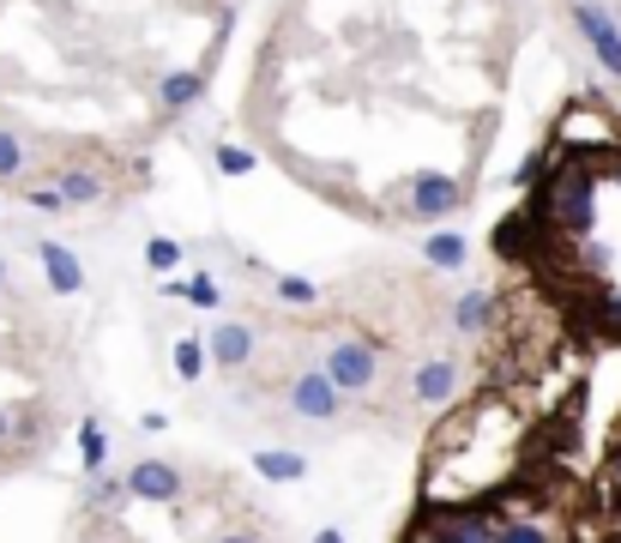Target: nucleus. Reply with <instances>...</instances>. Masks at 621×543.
I'll use <instances>...</instances> for the list:
<instances>
[{"label":"nucleus","instance_id":"obj_28","mask_svg":"<svg viewBox=\"0 0 621 543\" xmlns=\"http://www.w3.org/2000/svg\"><path fill=\"white\" fill-rule=\"evenodd\" d=\"M513 181H543V151H532V158L520 163V175H513Z\"/></svg>","mask_w":621,"mask_h":543},{"label":"nucleus","instance_id":"obj_4","mask_svg":"<svg viewBox=\"0 0 621 543\" xmlns=\"http://www.w3.org/2000/svg\"><path fill=\"white\" fill-rule=\"evenodd\" d=\"M405 205L417 217H429V224H441V217L464 212V181L459 175H441V170H422L405 181Z\"/></svg>","mask_w":621,"mask_h":543},{"label":"nucleus","instance_id":"obj_23","mask_svg":"<svg viewBox=\"0 0 621 543\" xmlns=\"http://www.w3.org/2000/svg\"><path fill=\"white\" fill-rule=\"evenodd\" d=\"M217 170H224V175H254V151L248 146H224V139H217Z\"/></svg>","mask_w":621,"mask_h":543},{"label":"nucleus","instance_id":"obj_31","mask_svg":"<svg viewBox=\"0 0 621 543\" xmlns=\"http://www.w3.org/2000/svg\"><path fill=\"white\" fill-rule=\"evenodd\" d=\"M314 543H344V532H339V525H320V532H314Z\"/></svg>","mask_w":621,"mask_h":543},{"label":"nucleus","instance_id":"obj_17","mask_svg":"<svg viewBox=\"0 0 621 543\" xmlns=\"http://www.w3.org/2000/svg\"><path fill=\"white\" fill-rule=\"evenodd\" d=\"M79 459L85 477H103V465H109V435H103L97 417H79Z\"/></svg>","mask_w":621,"mask_h":543},{"label":"nucleus","instance_id":"obj_26","mask_svg":"<svg viewBox=\"0 0 621 543\" xmlns=\"http://www.w3.org/2000/svg\"><path fill=\"white\" fill-rule=\"evenodd\" d=\"M598 320H603V332H610V339H621V296H603Z\"/></svg>","mask_w":621,"mask_h":543},{"label":"nucleus","instance_id":"obj_13","mask_svg":"<svg viewBox=\"0 0 621 543\" xmlns=\"http://www.w3.org/2000/svg\"><path fill=\"white\" fill-rule=\"evenodd\" d=\"M254 471H260L266 483H302V477H308V453H296V447H260V453H254Z\"/></svg>","mask_w":621,"mask_h":543},{"label":"nucleus","instance_id":"obj_30","mask_svg":"<svg viewBox=\"0 0 621 543\" xmlns=\"http://www.w3.org/2000/svg\"><path fill=\"white\" fill-rule=\"evenodd\" d=\"M610 483H615V489H621V441H615V447H610Z\"/></svg>","mask_w":621,"mask_h":543},{"label":"nucleus","instance_id":"obj_33","mask_svg":"<svg viewBox=\"0 0 621 543\" xmlns=\"http://www.w3.org/2000/svg\"><path fill=\"white\" fill-rule=\"evenodd\" d=\"M0 290H7V260H0Z\"/></svg>","mask_w":621,"mask_h":543},{"label":"nucleus","instance_id":"obj_10","mask_svg":"<svg viewBox=\"0 0 621 543\" xmlns=\"http://www.w3.org/2000/svg\"><path fill=\"white\" fill-rule=\"evenodd\" d=\"M429 525L441 543H495V525H489V513H464V508H452V513H429Z\"/></svg>","mask_w":621,"mask_h":543},{"label":"nucleus","instance_id":"obj_24","mask_svg":"<svg viewBox=\"0 0 621 543\" xmlns=\"http://www.w3.org/2000/svg\"><path fill=\"white\" fill-rule=\"evenodd\" d=\"M495 543H549V532L532 525V520H513V525H501L495 532Z\"/></svg>","mask_w":621,"mask_h":543},{"label":"nucleus","instance_id":"obj_14","mask_svg":"<svg viewBox=\"0 0 621 543\" xmlns=\"http://www.w3.org/2000/svg\"><path fill=\"white\" fill-rule=\"evenodd\" d=\"M489 320H495V290H483V284H471V290L452 302V327L459 332H483Z\"/></svg>","mask_w":621,"mask_h":543},{"label":"nucleus","instance_id":"obj_20","mask_svg":"<svg viewBox=\"0 0 621 543\" xmlns=\"http://www.w3.org/2000/svg\"><path fill=\"white\" fill-rule=\"evenodd\" d=\"M24 175V139L12 127H0V181H19Z\"/></svg>","mask_w":621,"mask_h":543},{"label":"nucleus","instance_id":"obj_7","mask_svg":"<svg viewBox=\"0 0 621 543\" xmlns=\"http://www.w3.org/2000/svg\"><path fill=\"white\" fill-rule=\"evenodd\" d=\"M121 496L151 501V508H175V501H181V471L170 459H139V465H127Z\"/></svg>","mask_w":621,"mask_h":543},{"label":"nucleus","instance_id":"obj_11","mask_svg":"<svg viewBox=\"0 0 621 543\" xmlns=\"http://www.w3.org/2000/svg\"><path fill=\"white\" fill-rule=\"evenodd\" d=\"M422 260L435 272H464L471 266V242H464V230H429L422 236Z\"/></svg>","mask_w":621,"mask_h":543},{"label":"nucleus","instance_id":"obj_25","mask_svg":"<svg viewBox=\"0 0 621 543\" xmlns=\"http://www.w3.org/2000/svg\"><path fill=\"white\" fill-rule=\"evenodd\" d=\"M109 501H127L115 477H90V508H109Z\"/></svg>","mask_w":621,"mask_h":543},{"label":"nucleus","instance_id":"obj_32","mask_svg":"<svg viewBox=\"0 0 621 543\" xmlns=\"http://www.w3.org/2000/svg\"><path fill=\"white\" fill-rule=\"evenodd\" d=\"M7 435H12V417H7V411H0V441H7Z\"/></svg>","mask_w":621,"mask_h":543},{"label":"nucleus","instance_id":"obj_21","mask_svg":"<svg viewBox=\"0 0 621 543\" xmlns=\"http://www.w3.org/2000/svg\"><path fill=\"white\" fill-rule=\"evenodd\" d=\"M205 374V344L200 339H181L175 344V381H200Z\"/></svg>","mask_w":621,"mask_h":543},{"label":"nucleus","instance_id":"obj_29","mask_svg":"<svg viewBox=\"0 0 621 543\" xmlns=\"http://www.w3.org/2000/svg\"><path fill=\"white\" fill-rule=\"evenodd\" d=\"M212 543H266L260 532H242V525H229V532H217Z\"/></svg>","mask_w":621,"mask_h":543},{"label":"nucleus","instance_id":"obj_27","mask_svg":"<svg viewBox=\"0 0 621 543\" xmlns=\"http://www.w3.org/2000/svg\"><path fill=\"white\" fill-rule=\"evenodd\" d=\"M31 205L36 212H61V193L55 188H31Z\"/></svg>","mask_w":621,"mask_h":543},{"label":"nucleus","instance_id":"obj_12","mask_svg":"<svg viewBox=\"0 0 621 543\" xmlns=\"http://www.w3.org/2000/svg\"><path fill=\"white\" fill-rule=\"evenodd\" d=\"M200 97H205V73H193V67H175V73H163L158 79V103L170 115H188Z\"/></svg>","mask_w":621,"mask_h":543},{"label":"nucleus","instance_id":"obj_22","mask_svg":"<svg viewBox=\"0 0 621 543\" xmlns=\"http://www.w3.org/2000/svg\"><path fill=\"white\" fill-rule=\"evenodd\" d=\"M146 266H151V272H175V266H181V242L151 236V242H146Z\"/></svg>","mask_w":621,"mask_h":543},{"label":"nucleus","instance_id":"obj_19","mask_svg":"<svg viewBox=\"0 0 621 543\" xmlns=\"http://www.w3.org/2000/svg\"><path fill=\"white\" fill-rule=\"evenodd\" d=\"M181 302H193V308H224V290H217L212 272H200V278L181 284Z\"/></svg>","mask_w":621,"mask_h":543},{"label":"nucleus","instance_id":"obj_3","mask_svg":"<svg viewBox=\"0 0 621 543\" xmlns=\"http://www.w3.org/2000/svg\"><path fill=\"white\" fill-rule=\"evenodd\" d=\"M574 24H579V36H586L591 61L603 67V79L621 85V24H615V12L603 7V0H574Z\"/></svg>","mask_w":621,"mask_h":543},{"label":"nucleus","instance_id":"obj_6","mask_svg":"<svg viewBox=\"0 0 621 543\" xmlns=\"http://www.w3.org/2000/svg\"><path fill=\"white\" fill-rule=\"evenodd\" d=\"M200 344H205V362H217L224 374H242L254 362V351H260V332H254L248 320H217Z\"/></svg>","mask_w":621,"mask_h":543},{"label":"nucleus","instance_id":"obj_16","mask_svg":"<svg viewBox=\"0 0 621 543\" xmlns=\"http://www.w3.org/2000/svg\"><path fill=\"white\" fill-rule=\"evenodd\" d=\"M55 193H61V205H97L103 193H109V181H103L97 170H61Z\"/></svg>","mask_w":621,"mask_h":543},{"label":"nucleus","instance_id":"obj_8","mask_svg":"<svg viewBox=\"0 0 621 543\" xmlns=\"http://www.w3.org/2000/svg\"><path fill=\"white\" fill-rule=\"evenodd\" d=\"M459 381H464L459 362L435 356V362H422V369H410V398H417V405H447V398L459 393Z\"/></svg>","mask_w":621,"mask_h":543},{"label":"nucleus","instance_id":"obj_18","mask_svg":"<svg viewBox=\"0 0 621 543\" xmlns=\"http://www.w3.org/2000/svg\"><path fill=\"white\" fill-rule=\"evenodd\" d=\"M271 296L290 302V308H314L320 302V284L314 278H296V272H278V278H271Z\"/></svg>","mask_w":621,"mask_h":543},{"label":"nucleus","instance_id":"obj_5","mask_svg":"<svg viewBox=\"0 0 621 543\" xmlns=\"http://www.w3.org/2000/svg\"><path fill=\"white\" fill-rule=\"evenodd\" d=\"M290 417H302V423H339L344 417V398H339V386L326 381L320 369H302L290 381Z\"/></svg>","mask_w":621,"mask_h":543},{"label":"nucleus","instance_id":"obj_15","mask_svg":"<svg viewBox=\"0 0 621 543\" xmlns=\"http://www.w3.org/2000/svg\"><path fill=\"white\" fill-rule=\"evenodd\" d=\"M495 248L501 260H532V212H507L495 224Z\"/></svg>","mask_w":621,"mask_h":543},{"label":"nucleus","instance_id":"obj_9","mask_svg":"<svg viewBox=\"0 0 621 543\" xmlns=\"http://www.w3.org/2000/svg\"><path fill=\"white\" fill-rule=\"evenodd\" d=\"M36 260H43L49 290H55V296H79V290H85V266H79V254H73L67 242L43 236V242H36Z\"/></svg>","mask_w":621,"mask_h":543},{"label":"nucleus","instance_id":"obj_1","mask_svg":"<svg viewBox=\"0 0 621 543\" xmlns=\"http://www.w3.org/2000/svg\"><path fill=\"white\" fill-rule=\"evenodd\" d=\"M320 374L339 386V398L374 393V381H381V351H374L368 339H332L326 356H320Z\"/></svg>","mask_w":621,"mask_h":543},{"label":"nucleus","instance_id":"obj_2","mask_svg":"<svg viewBox=\"0 0 621 543\" xmlns=\"http://www.w3.org/2000/svg\"><path fill=\"white\" fill-rule=\"evenodd\" d=\"M591 200H598V175H591L586 163H567V170H555L549 205H555V217H561V230H567V236H579V242L591 236V224H598Z\"/></svg>","mask_w":621,"mask_h":543}]
</instances>
